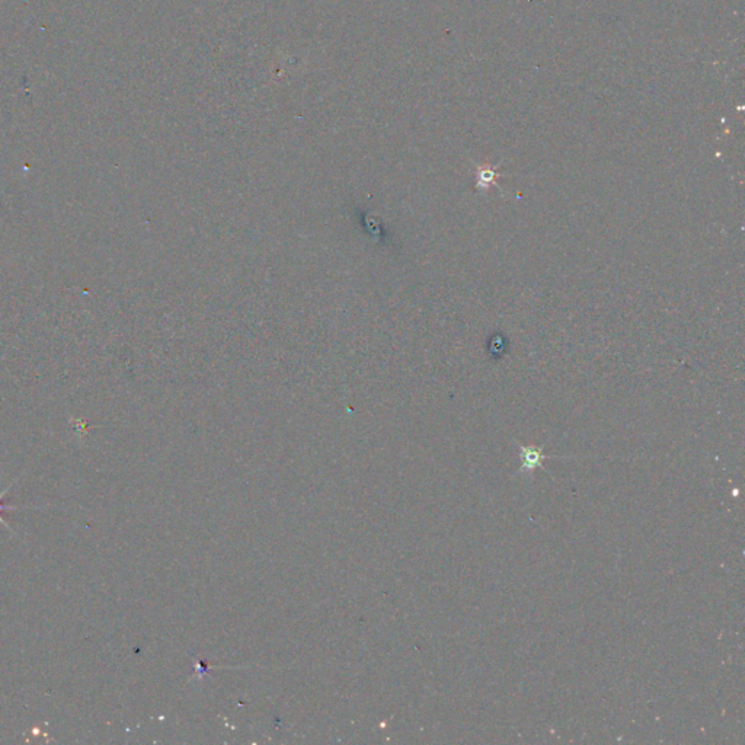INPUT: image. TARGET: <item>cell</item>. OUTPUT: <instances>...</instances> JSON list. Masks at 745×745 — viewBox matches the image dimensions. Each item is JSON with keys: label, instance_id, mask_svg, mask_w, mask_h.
Instances as JSON below:
<instances>
[{"label": "cell", "instance_id": "cell-1", "mask_svg": "<svg viewBox=\"0 0 745 745\" xmlns=\"http://www.w3.org/2000/svg\"><path fill=\"white\" fill-rule=\"evenodd\" d=\"M520 458H521V471H530L536 467H543V460L546 456L543 454L542 447L536 445H520Z\"/></svg>", "mask_w": 745, "mask_h": 745}, {"label": "cell", "instance_id": "cell-3", "mask_svg": "<svg viewBox=\"0 0 745 745\" xmlns=\"http://www.w3.org/2000/svg\"><path fill=\"white\" fill-rule=\"evenodd\" d=\"M6 492H8V488H6V489H5V491H3L2 493H0V523H2V524H3L5 527H6V529H9L10 531H14V530H12V527H10V526H9L8 523H6V521L3 520V517H2V511H3V510H18V508H27V505H23V507H16V505H10V504H2V496H3V495H5Z\"/></svg>", "mask_w": 745, "mask_h": 745}, {"label": "cell", "instance_id": "cell-2", "mask_svg": "<svg viewBox=\"0 0 745 745\" xmlns=\"http://www.w3.org/2000/svg\"><path fill=\"white\" fill-rule=\"evenodd\" d=\"M476 184H475V188L476 190H480V191H487L488 188H491L492 185H498V182H496V179L501 178L502 175L501 173L496 170V168H492L489 165H485V166H478L476 168ZM500 186V185H498Z\"/></svg>", "mask_w": 745, "mask_h": 745}]
</instances>
